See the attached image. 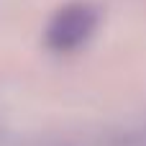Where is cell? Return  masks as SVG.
I'll return each instance as SVG.
<instances>
[{
    "instance_id": "obj_1",
    "label": "cell",
    "mask_w": 146,
    "mask_h": 146,
    "mask_svg": "<svg viewBox=\"0 0 146 146\" xmlns=\"http://www.w3.org/2000/svg\"><path fill=\"white\" fill-rule=\"evenodd\" d=\"M98 26V10L90 3H72L54 13L46 28V46L54 51H74L80 49Z\"/></svg>"
},
{
    "instance_id": "obj_2",
    "label": "cell",
    "mask_w": 146,
    "mask_h": 146,
    "mask_svg": "<svg viewBox=\"0 0 146 146\" xmlns=\"http://www.w3.org/2000/svg\"><path fill=\"white\" fill-rule=\"evenodd\" d=\"M136 146H146V133H144V136H141V141H139V144H136Z\"/></svg>"
}]
</instances>
